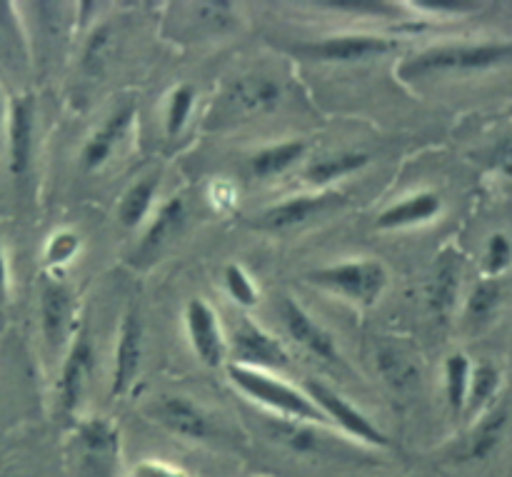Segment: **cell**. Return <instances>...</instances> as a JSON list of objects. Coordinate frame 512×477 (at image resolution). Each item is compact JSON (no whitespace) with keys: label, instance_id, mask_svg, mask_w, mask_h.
I'll list each match as a JSON object with an SVG mask.
<instances>
[{"label":"cell","instance_id":"1","mask_svg":"<svg viewBox=\"0 0 512 477\" xmlns=\"http://www.w3.org/2000/svg\"><path fill=\"white\" fill-rule=\"evenodd\" d=\"M228 380L245 395V398L255 400L263 405L265 410L275 413V418L283 420H298V423L310 425H328L313 400L298 390L295 385L285 383V380L273 378L265 370L243 368V365H228Z\"/></svg>","mask_w":512,"mask_h":477},{"label":"cell","instance_id":"2","mask_svg":"<svg viewBox=\"0 0 512 477\" xmlns=\"http://www.w3.org/2000/svg\"><path fill=\"white\" fill-rule=\"evenodd\" d=\"M503 63H512V43L438 45L403 60L398 73L403 80H415L438 73H478Z\"/></svg>","mask_w":512,"mask_h":477},{"label":"cell","instance_id":"3","mask_svg":"<svg viewBox=\"0 0 512 477\" xmlns=\"http://www.w3.org/2000/svg\"><path fill=\"white\" fill-rule=\"evenodd\" d=\"M305 280L315 288L335 293L348 303L370 308L378 303L388 285V270L380 260H343V263L310 270Z\"/></svg>","mask_w":512,"mask_h":477},{"label":"cell","instance_id":"4","mask_svg":"<svg viewBox=\"0 0 512 477\" xmlns=\"http://www.w3.org/2000/svg\"><path fill=\"white\" fill-rule=\"evenodd\" d=\"M303 393L313 400V405L323 413V418L328 420L330 425L343 430L348 438L365 445H373V448H388L390 445L388 435H385L363 410L355 408L353 403H348L343 395L335 393L333 388H328V385L320 383V380H308Z\"/></svg>","mask_w":512,"mask_h":477},{"label":"cell","instance_id":"5","mask_svg":"<svg viewBox=\"0 0 512 477\" xmlns=\"http://www.w3.org/2000/svg\"><path fill=\"white\" fill-rule=\"evenodd\" d=\"M398 40L380 33H340L313 43H298L293 50L320 63H360V60L380 58L398 50Z\"/></svg>","mask_w":512,"mask_h":477},{"label":"cell","instance_id":"6","mask_svg":"<svg viewBox=\"0 0 512 477\" xmlns=\"http://www.w3.org/2000/svg\"><path fill=\"white\" fill-rule=\"evenodd\" d=\"M345 203H348V200H345V195L338 193V190H320V193L295 195V198H288L283 200V203H275L270 205V208H265L250 225H253L255 230H263V233H288V230L303 228L305 223L320 218V215L343 208Z\"/></svg>","mask_w":512,"mask_h":477},{"label":"cell","instance_id":"7","mask_svg":"<svg viewBox=\"0 0 512 477\" xmlns=\"http://www.w3.org/2000/svg\"><path fill=\"white\" fill-rule=\"evenodd\" d=\"M228 353L233 365L255 370H283L290 368V355L280 340H275L268 330L255 325L253 320H243L233 330L228 340Z\"/></svg>","mask_w":512,"mask_h":477},{"label":"cell","instance_id":"8","mask_svg":"<svg viewBox=\"0 0 512 477\" xmlns=\"http://www.w3.org/2000/svg\"><path fill=\"white\" fill-rule=\"evenodd\" d=\"M185 330L193 353L208 368L223 365L225 353H228V340L220 330V320L215 310L205 300L193 298L185 303Z\"/></svg>","mask_w":512,"mask_h":477},{"label":"cell","instance_id":"9","mask_svg":"<svg viewBox=\"0 0 512 477\" xmlns=\"http://www.w3.org/2000/svg\"><path fill=\"white\" fill-rule=\"evenodd\" d=\"M140 363H143V320H140L138 305H130V308L125 310L123 320H120L110 393H128V390L133 388L135 378H138Z\"/></svg>","mask_w":512,"mask_h":477},{"label":"cell","instance_id":"10","mask_svg":"<svg viewBox=\"0 0 512 477\" xmlns=\"http://www.w3.org/2000/svg\"><path fill=\"white\" fill-rule=\"evenodd\" d=\"M280 320H283V328L295 343L303 350H308L315 358L325 360V363H335L338 360V345L335 338L318 323V320L310 318L308 310L300 303H295L293 298H280L278 303Z\"/></svg>","mask_w":512,"mask_h":477},{"label":"cell","instance_id":"11","mask_svg":"<svg viewBox=\"0 0 512 477\" xmlns=\"http://www.w3.org/2000/svg\"><path fill=\"white\" fill-rule=\"evenodd\" d=\"M35 100L30 93L13 98L8 110V168L13 175L28 173L33 163Z\"/></svg>","mask_w":512,"mask_h":477},{"label":"cell","instance_id":"12","mask_svg":"<svg viewBox=\"0 0 512 477\" xmlns=\"http://www.w3.org/2000/svg\"><path fill=\"white\" fill-rule=\"evenodd\" d=\"M155 420L170 430L173 435L185 440H208L213 438V423H210L208 413L193 403V400L183 398V395H163L155 403Z\"/></svg>","mask_w":512,"mask_h":477},{"label":"cell","instance_id":"13","mask_svg":"<svg viewBox=\"0 0 512 477\" xmlns=\"http://www.w3.org/2000/svg\"><path fill=\"white\" fill-rule=\"evenodd\" d=\"M133 118L135 105H120V108H115L113 113L103 120V125L85 140L83 150H80V165H83L85 173H95V170H100L108 163L115 145L125 138V133H128L130 125H133Z\"/></svg>","mask_w":512,"mask_h":477},{"label":"cell","instance_id":"14","mask_svg":"<svg viewBox=\"0 0 512 477\" xmlns=\"http://www.w3.org/2000/svg\"><path fill=\"white\" fill-rule=\"evenodd\" d=\"M93 343H90V335L85 330H80L78 338L70 345L68 355L63 360V368H60V380H58V405L65 415L73 413L80 403V395H83L85 380H88L90 368H93Z\"/></svg>","mask_w":512,"mask_h":477},{"label":"cell","instance_id":"15","mask_svg":"<svg viewBox=\"0 0 512 477\" xmlns=\"http://www.w3.org/2000/svg\"><path fill=\"white\" fill-rule=\"evenodd\" d=\"M228 100L245 118L248 115H263L278 108L280 100H283V85L270 78V75H243V78L230 85Z\"/></svg>","mask_w":512,"mask_h":477},{"label":"cell","instance_id":"16","mask_svg":"<svg viewBox=\"0 0 512 477\" xmlns=\"http://www.w3.org/2000/svg\"><path fill=\"white\" fill-rule=\"evenodd\" d=\"M40 323L43 335L53 348H58L68 338L70 323H73V298L70 290L58 280H45L40 288Z\"/></svg>","mask_w":512,"mask_h":477},{"label":"cell","instance_id":"17","mask_svg":"<svg viewBox=\"0 0 512 477\" xmlns=\"http://www.w3.org/2000/svg\"><path fill=\"white\" fill-rule=\"evenodd\" d=\"M440 210H443V200L433 190H423V193H415L410 198L400 200V203L390 205L383 213L375 218V228L378 230H403L413 228V225L430 223L433 218H438Z\"/></svg>","mask_w":512,"mask_h":477},{"label":"cell","instance_id":"18","mask_svg":"<svg viewBox=\"0 0 512 477\" xmlns=\"http://www.w3.org/2000/svg\"><path fill=\"white\" fill-rule=\"evenodd\" d=\"M368 165L370 155L363 153V150H338V153H325L310 160L303 178L308 185L323 190L328 188L330 183H335V180L360 173V170H365Z\"/></svg>","mask_w":512,"mask_h":477},{"label":"cell","instance_id":"19","mask_svg":"<svg viewBox=\"0 0 512 477\" xmlns=\"http://www.w3.org/2000/svg\"><path fill=\"white\" fill-rule=\"evenodd\" d=\"M185 218H188V210H185L183 198L165 200L158 213H155L150 228L145 230L143 240H140V255H155L163 245H168L183 230Z\"/></svg>","mask_w":512,"mask_h":477},{"label":"cell","instance_id":"20","mask_svg":"<svg viewBox=\"0 0 512 477\" xmlns=\"http://www.w3.org/2000/svg\"><path fill=\"white\" fill-rule=\"evenodd\" d=\"M303 155H305L303 140H283V143L265 145V148L255 150V153L248 158V173L258 180L275 178V175L293 168Z\"/></svg>","mask_w":512,"mask_h":477},{"label":"cell","instance_id":"21","mask_svg":"<svg viewBox=\"0 0 512 477\" xmlns=\"http://www.w3.org/2000/svg\"><path fill=\"white\" fill-rule=\"evenodd\" d=\"M160 188V175L158 173H150L145 178L135 180L128 190L123 193L118 203V223L123 228L133 230L148 218L150 208H153V200L158 195Z\"/></svg>","mask_w":512,"mask_h":477},{"label":"cell","instance_id":"22","mask_svg":"<svg viewBox=\"0 0 512 477\" xmlns=\"http://www.w3.org/2000/svg\"><path fill=\"white\" fill-rule=\"evenodd\" d=\"M268 433L285 448L295 450V453H318L323 445V433L315 430V425L298 423V420H283V418H270L268 420Z\"/></svg>","mask_w":512,"mask_h":477},{"label":"cell","instance_id":"23","mask_svg":"<svg viewBox=\"0 0 512 477\" xmlns=\"http://www.w3.org/2000/svg\"><path fill=\"white\" fill-rule=\"evenodd\" d=\"M455 295H458V265L445 253L438 260V265H435L433 280H430V308L445 318L450 313V308L455 305Z\"/></svg>","mask_w":512,"mask_h":477},{"label":"cell","instance_id":"24","mask_svg":"<svg viewBox=\"0 0 512 477\" xmlns=\"http://www.w3.org/2000/svg\"><path fill=\"white\" fill-rule=\"evenodd\" d=\"M470 360L463 353H455L445 360V395H448V405L453 413L465 410L468 403V388H470Z\"/></svg>","mask_w":512,"mask_h":477},{"label":"cell","instance_id":"25","mask_svg":"<svg viewBox=\"0 0 512 477\" xmlns=\"http://www.w3.org/2000/svg\"><path fill=\"white\" fill-rule=\"evenodd\" d=\"M113 50V25L100 23L90 30V35L83 43V53H80V68L88 75H98L105 68Z\"/></svg>","mask_w":512,"mask_h":477},{"label":"cell","instance_id":"26","mask_svg":"<svg viewBox=\"0 0 512 477\" xmlns=\"http://www.w3.org/2000/svg\"><path fill=\"white\" fill-rule=\"evenodd\" d=\"M505 425H508V415H505L503 410H498V413H490L488 418L478 425V430L473 433V438H470L468 458L470 460L488 458V455L495 450V445L500 443V435H503Z\"/></svg>","mask_w":512,"mask_h":477},{"label":"cell","instance_id":"27","mask_svg":"<svg viewBox=\"0 0 512 477\" xmlns=\"http://www.w3.org/2000/svg\"><path fill=\"white\" fill-rule=\"evenodd\" d=\"M195 88L193 85L183 83L170 93L168 98V108H165V133L170 138L183 133V128L188 125L190 113H193V105H195Z\"/></svg>","mask_w":512,"mask_h":477},{"label":"cell","instance_id":"28","mask_svg":"<svg viewBox=\"0 0 512 477\" xmlns=\"http://www.w3.org/2000/svg\"><path fill=\"white\" fill-rule=\"evenodd\" d=\"M223 283L230 298H233L240 308H255V305H258V288H255L253 278H250V275L245 273V268H240L238 263L225 265Z\"/></svg>","mask_w":512,"mask_h":477},{"label":"cell","instance_id":"29","mask_svg":"<svg viewBox=\"0 0 512 477\" xmlns=\"http://www.w3.org/2000/svg\"><path fill=\"white\" fill-rule=\"evenodd\" d=\"M80 440L90 455H113L118 450V433L105 420H88L80 428Z\"/></svg>","mask_w":512,"mask_h":477},{"label":"cell","instance_id":"30","mask_svg":"<svg viewBox=\"0 0 512 477\" xmlns=\"http://www.w3.org/2000/svg\"><path fill=\"white\" fill-rule=\"evenodd\" d=\"M498 370L493 368V365L483 363L478 365V368L470 373V388H468V403H465V408L470 410H480L485 403H488L490 398L495 395V390H498Z\"/></svg>","mask_w":512,"mask_h":477},{"label":"cell","instance_id":"31","mask_svg":"<svg viewBox=\"0 0 512 477\" xmlns=\"http://www.w3.org/2000/svg\"><path fill=\"white\" fill-rule=\"evenodd\" d=\"M78 250L80 235L73 233V230H58L48 240V245H45V263L50 268H63V265H68L78 255Z\"/></svg>","mask_w":512,"mask_h":477},{"label":"cell","instance_id":"32","mask_svg":"<svg viewBox=\"0 0 512 477\" xmlns=\"http://www.w3.org/2000/svg\"><path fill=\"white\" fill-rule=\"evenodd\" d=\"M500 303V285L495 280H483L478 288L473 290L468 300V318L480 323V320H488L493 315V310Z\"/></svg>","mask_w":512,"mask_h":477},{"label":"cell","instance_id":"33","mask_svg":"<svg viewBox=\"0 0 512 477\" xmlns=\"http://www.w3.org/2000/svg\"><path fill=\"white\" fill-rule=\"evenodd\" d=\"M512 260V245L503 233H495L488 243V253H485V270L488 275H500Z\"/></svg>","mask_w":512,"mask_h":477},{"label":"cell","instance_id":"34","mask_svg":"<svg viewBox=\"0 0 512 477\" xmlns=\"http://www.w3.org/2000/svg\"><path fill=\"white\" fill-rule=\"evenodd\" d=\"M130 477H190L183 468L163 463V460H140L130 470Z\"/></svg>","mask_w":512,"mask_h":477},{"label":"cell","instance_id":"35","mask_svg":"<svg viewBox=\"0 0 512 477\" xmlns=\"http://www.w3.org/2000/svg\"><path fill=\"white\" fill-rule=\"evenodd\" d=\"M8 298V263H5V250L0 243V303H5Z\"/></svg>","mask_w":512,"mask_h":477},{"label":"cell","instance_id":"36","mask_svg":"<svg viewBox=\"0 0 512 477\" xmlns=\"http://www.w3.org/2000/svg\"><path fill=\"white\" fill-rule=\"evenodd\" d=\"M0 125H3V98H0Z\"/></svg>","mask_w":512,"mask_h":477}]
</instances>
